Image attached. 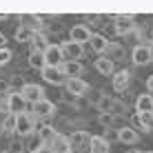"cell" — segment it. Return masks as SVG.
<instances>
[{"label":"cell","mask_w":153,"mask_h":153,"mask_svg":"<svg viewBox=\"0 0 153 153\" xmlns=\"http://www.w3.org/2000/svg\"><path fill=\"white\" fill-rule=\"evenodd\" d=\"M146 89H149V93L153 96V76H149V78H146Z\"/></svg>","instance_id":"cell-30"},{"label":"cell","mask_w":153,"mask_h":153,"mask_svg":"<svg viewBox=\"0 0 153 153\" xmlns=\"http://www.w3.org/2000/svg\"><path fill=\"white\" fill-rule=\"evenodd\" d=\"M67 91L71 96H82L87 91V82L80 80V78H67Z\"/></svg>","instance_id":"cell-11"},{"label":"cell","mask_w":153,"mask_h":153,"mask_svg":"<svg viewBox=\"0 0 153 153\" xmlns=\"http://www.w3.org/2000/svg\"><path fill=\"white\" fill-rule=\"evenodd\" d=\"M96 69L102 73V76H111L113 73V62L109 58H98L96 60Z\"/></svg>","instance_id":"cell-19"},{"label":"cell","mask_w":153,"mask_h":153,"mask_svg":"<svg viewBox=\"0 0 153 153\" xmlns=\"http://www.w3.org/2000/svg\"><path fill=\"white\" fill-rule=\"evenodd\" d=\"M4 42H7V38H4V36L0 33V47H4Z\"/></svg>","instance_id":"cell-31"},{"label":"cell","mask_w":153,"mask_h":153,"mask_svg":"<svg viewBox=\"0 0 153 153\" xmlns=\"http://www.w3.org/2000/svg\"><path fill=\"white\" fill-rule=\"evenodd\" d=\"M144 153H151V151H144Z\"/></svg>","instance_id":"cell-36"},{"label":"cell","mask_w":153,"mask_h":153,"mask_svg":"<svg viewBox=\"0 0 153 153\" xmlns=\"http://www.w3.org/2000/svg\"><path fill=\"white\" fill-rule=\"evenodd\" d=\"M9 60H11V51H9L7 47H0V67L7 65Z\"/></svg>","instance_id":"cell-26"},{"label":"cell","mask_w":153,"mask_h":153,"mask_svg":"<svg viewBox=\"0 0 153 153\" xmlns=\"http://www.w3.org/2000/svg\"><path fill=\"white\" fill-rule=\"evenodd\" d=\"M33 113L38 118H51V115H56V104L42 98L38 102H33Z\"/></svg>","instance_id":"cell-6"},{"label":"cell","mask_w":153,"mask_h":153,"mask_svg":"<svg viewBox=\"0 0 153 153\" xmlns=\"http://www.w3.org/2000/svg\"><path fill=\"white\" fill-rule=\"evenodd\" d=\"M126 84H129V73H126V71L113 73V89H115V91H122V89H126Z\"/></svg>","instance_id":"cell-20"},{"label":"cell","mask_w":153,"mask_h":153,"mask_svg":"<svg viewBox=\"0 0 153 153\" xmlns=\"http://www.w3.org/2000/svg\"><path fill=\"white\" fill-rule=\"evenodd\" d=\"M47 146H49L53 153H71L73 151L71 144H69V138H65V135H60V133H56Z\"/></svg>","instance_id":"cell-5"},{"label":"cell","mask_w":153,"mask_h":153,"mask_svg":"<svg viewBox=\"0 0 153 153\" xmlns=\"http://www.w3.org/2000/svg\"><path fill=\"white\" fill-rule=\"evenodd\" d=\"M135 111L138 113H151L153 111V96L151 93H142L135 100Z\"/></svg>","instance_id":"cell-10"},{"label":"cell","mask_w":153,"mask_h":153,"mask_svg":"<svg viewBox=\"0 0 153 153\" xmlns=\"http://www.w3.org/2000/svg\"><path fill=\"white\" fill-rule=\"evenodd\" d=\"M16 133L22 135V138L31 135L33 133V118L27 113H18V118H16Z\"/></svg>","instance_id":"cell-2"},{"label":"cell","mask_w":153,"mask_h":153,"mask_svg":"<svg viewBox=\"0 0 153 153\" xmlns=\"http://www.w3.org/2000/svg\"><path fill=\"white\" fill-rule=\"evenodd\" d=\"M11 153H22V151H11Z\"/></svg>","instance_id":"cell-35"},{"label":"cell","mask_w":153,"mask_h":153,"mask_svg":"<svg viewBox=\"0 0 153 153\" xmlns=\"http://www.w3.org/2000/svg\"><path fill=\"white\" fill-rule=\"evenodd\" d=\"M131 124H133L135 131H146V126H144V122H142L140 113H133V115H131Z\"/></svg>","instance_id":"cell-25"},{"label":"cell","mask_w":153,"mask_h":153,"mask_svg":"<svg viewBox=\"0 0 153 153\" xmlns=\"http://www.w3.org/2000/svg\"><path fill=\"white\" fill-rule=\"evenodd\" d=\"M31 40H33V47H36V49H38V51H45L47 47H49V45H47V40H45V36H42V33H33V36H31Z\"/></svg>","instance_id":"cell-24"},{"label":"cell","mask_w":153,"mask_h":153,"mask_svg":"<svg viewBox=\"0 0 153 153\" xmlns=\"http://www.w3.org/2000/svg\"><path fill=\"white\" fill-rule=\"evenodd\" d=\"M62 53H67V56H71V60H78V58L82 56V47H80V42H67L65 47H62Z\"/></svg>","instance_id":"cell-15"},{"label":"cell","mask_w":153,"mask_h":153,"mask_svg":"<svg viewBox=\"0 0 153 153\" xmlns=\"http://www.w3.org/2000/svg\"><path fill=\"white\" fill-rule=\"evenodd\" d=\"M87 140H89L87 131H76V133H73L71 138H69V144H71V149H73V151H78V149H80V146H82Z\"/></svg>","instance_id":"cell-18"},{"label":"cell","mask_w":153,"mask_h":153,"mask_svg":"<svg viewBox=\"0 0 153 153\" xmlns=\"http://www.w3.org/2000/svg\"><path fill=\"white\" fill-rule=\"evenodd\" d=\"M45 62L47 67H60L65 62V53H62V47L58 45H49L45 49Z\"/></svg>","instance_id":"cell-1"},{"label":"cell","mask_w":153,"mask_h":153,"mask_svg":"<svg viewBox=\"0 0 153 153\" xmlns=\"http://www.w3.org/2000/svg\"><path fill=\"white\" fill-rule=\"evenodd\" d=\"M29 65L36 67V69H42V67H47V62H45V51L33 49V51L29 53Z\"/></svg>","instance_id":"cell-17"},{"label":"cell","mask_w":153,"mask_h":153,"mask_svg":"<svg viewBox=\"0 0 153 153\" xmlns=\"http://www.w3.org/2000/svg\"><path fill=\"white\" fill-rule=\"evenodd\" d=\"M89 42H91L93 51H104V49H107V38H102V36H91Z\"/></svg>","instance_id":"cell-21"},{"label":"cell","mask_w":153,"mask_h":153,"mask_svg":"<svg viewBox=\"0 0 153 153\" xmlns=\"http://www.w3.org/2000/svg\"><path fill=\"white\" fill-rule=\"evenodd\" d=\"M53 135H56V129H53V126H49V124H42L38 129V140L42 142V144H49Z\"/></svg>","instance_id":"cell-16"},{"label":"cell","mask_w":153,"mask_h":153,"mask_svg":"<svg viewBox=\"0 0 153 153\" xmlns=\"http://www.w3.org/2000/svg\"><path fill=\"white\" fill-rule=\"evenodd\" d=\"M31 36H33V31L27 29V27H20L18 31H16V40L18 42H27V40H31Z\"/></svg>","instance_id":"cell-23"},{"label":"cell","mask_w":153,"mask_h":153,"mask_svg":"<svg viewBox=\"0 0 153 153\" xmlns=\"http://www.w3.org/2000/svg\"><path fill=\"white\" fill-rule=\"evenodd\" d=\"M118 140L124 142V144H135L138 142V131L133 126H124V129L118 131Z\"/></svg>","instance_id":"cell-13"},{"label":"cell","mask_w":153,"mask_h":153,"mask_svg":"<svg viewBox=\"0 0 153 153\" xmlns=\"http://www.w3.org/2000/svg\"><path fill=\"white\" fill-rule=\"evenodd\" d=\"M33 153H53V151H51V149H49L47 144H42V146H38V149H36Z\"/></svg>","instance_id":"cell-29"},{"label":"cell","mask_w":153,"mask_h":153,"mask_svg":"<svg viewBox=\"0 0 153 153\" xmlns=\"http://www.w3.org/2000/svg\"><path fill=\"white\" fill-rule=\"evenodd\" d=\"M100 122H102V124H111L113 122V115L111 113H102V115H100Z\"/></svg>","instance_id":"cell-28"},{"label":"cell","mask_w":153,"mask_h":153,"mask_svg":"<svg viewBox=\"0 0 153 153\" xmlns=\"http://www.w3.org/2000/svg\"><path fill=\"white\" fill-rule=\"evenodd\" d=\"M20 93L25 96L27 102H38V100H42V96H45V91H42L40 84H25Z\"/></svg>","instance_id":"cell-7"},{"label":"cell","mask_w":153,"mask_h":153,"mask_svg":"<svg viewBox=\"0 0 153 153\" xmlns=\"http://www.w3.org/2000/svg\"><path fill=\"white\" fill-rule=\"evenodd\" d=\"M25 107H27V100H25V96H22L20 91L9 93V98H7V109H9V113H25Z\"/></svg>","instance_id":"cell-3"},{"label":"cell","mask_w":153,"mask_h":153,"mask_svg":"<svg viewBox=\"0 0 153 153\" xmlns=\"http://www.w3.org/2000/svg\"><path fill=\"white\" fill-rule=\"evenodd\" d=\"M16 118H18V113H7L4 115V120H2V129L4 131H16Z\"/></svg>","instance_id":"cell-22"},{"label":"cell","mask_w":153,"mask_h":153,"mask_svg":"<svg viewBox=\"0 0 153 153\" xmlns=\"http://www.w3.org/2000/svg\"><path fill=\"white\" fill-rule=\"evenodd\" d=\"M89 38H91V31H89L87 27H84V25H76V27L71 29V40L73 42H87Z\"/></svg>","instance_id":"cell-14"},{"label":"cell","mask_w":153,"mask_h":153,"mask_svg":"<svg viewBox=\"0 0 153 153\" xmlns=\"http://www.w3.org/2000/svg\"><path fill=\"white\" fill-rule=\"evenodd\" d=\"M42 80L45 82H49V84H62L65 82V73L60 71V67H42Z\"/></svg>","instance_id":"cell-4"},{"label":"cell","mask_w":153,"mask_h":153,"mask_svg":"<svg viewBox=\"0 0 153 153\" xmlns=\"http://www.w3.org/2000/svg\"><path fill=\"white\" fill-rule=\"evenodd\" d=\"M4 89H7V84H4V82H0V91H4Z\"/></svg>","instance_id":"cell-32"},{"label":"cell","mask_w":153,"mask_h":153,"mask_svg":"<svg viewBox=\"0 0 153 153\" xmlns=\"http://www.w3.org/2000/svg\"><path fill=\"white\" fill-rule=\"evenodd\" d=\"M60 71L65 73V78H78L82 73V65L78 60H65L60 65Z\"/></svg>","instance_id":"cell-8"},{"label":"cell","mask_w":153,"mask_h":153,"mask_svg":"<svg viewBox=\"0 0 153 153\" xmlns=\"http://www.w3.org/2000/svg\"><path fill=\"white\" fill-rule=\"evenodd\" d=\"M126 153H140L138 149H131V151H126Z\"/></svg>","instance_id":"cell-33"},{"label":"cell","mask_w":153,"mask_h":153,"mask_svg":"<svg viewBox=\"0 0 153 153\" xmlns=\"http://www.w3.org/2000/svg\"><path fill=\"white\" fill-rule=\"evenodd\" d=\"M0 153H11V151H0Z\"/></svg>","instance_id":"cell-34"},{"label":"cell","mask_w":153,"mask_h":153,"mask_svg":"<svg viewBox=\"0 0 153 153\" xmlns=\"http://www.w3.org/2000/svg\"><path fill=\"white\" fill-rule=\"evenodd\" d=\"M153 60L151 58V49L149 47H135L133 49V62L135 65H149Z\"/></svg>","instance_id":"cell-12"},{"label":"cell","mask_w":153,"mask_h":153,"mask_svg":"<svg viewBox=\"0 0 153 153\" xmlns=\"http://www.w3.org/2000/svg\"><path fill=\"white\" fill-rule=\"evenodd\" d=\"M89 151L91 153H109V140L102 135H91L89 138Z\"/></svg>","instance_id":"cell-9"},{"label":"cell","mask_w":153,"mask_h":153,"mask_svg":"<svg viewBox=\"0 0 153 153\" xmlns=\"http://www.w3.org/2000/svg\"><path fill=\"white\" fill-rule=\"evenodd\" d=\"M140 118H142V122H144L146 131H151L153 129V111L151 113H140Z\"/></svg>","instance_id":"cell-27"}]
</instances>
